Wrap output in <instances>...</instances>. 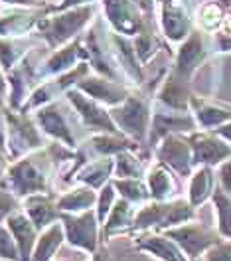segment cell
Instances as JSON below:
<instances>
[{"label": "cell", "mask_w": 231, "mask_h": 261, "mask_svg": "<svg viewBox=\"0 0 231 261\" xmlns=\"http://www.w3.org/2000/svg\"><path fill=\"white\" fill-rule=\"evenodd\" d=\"M77 89L83 91L85 95H89L91 99L103 103L105 107H117L131 97L134 87L127 85V83L113 82L109 77H103V75L95 73V75H87L85 80L77 83Z\"/></svg>", "instance_id": "d6986e66"}, {"label": "cell", "mask_w": 231, "mask_h": 261, "mask_svg": "<svg viewBox=\"0 0 231 261\" xmlns=\"http://www.w3.org/2000/svg\"><path fill=\"white\" fill-rule=\"evenodd\" d=\"M20 202L22 210L40 231L62 220V210L57 208V192H38L22 198Z\"/></svg>", "instance_id": "603a6c76"}, {"label": "cell", "mask_w": 231, "mask_h": 261, "mask_svg": "<svg viewBox=\"0 0 231 261\" xmlns=\"http://www.w3.org/2000/svg\"><path fill=\"white\" fill-rule=\"evenodd\" d=\"M149 152L142 150H123L115 156L113 178H145L149 170Z\"/></svg>", "instance_id": "4dcf8cb0"}, {"label": "cell", "mask_w": 231, "mask_h": 261, "mask_svg": "<svg viewBox=\"0 0 231 261\" xmlns=\"http://www.w3.org/2000/svg\"><path fill=\"white\" fill-rule=\"evenodd\" d=\"M64 240H66V229H64V224L60 220V222L51 224L50 228L40 231L36 247H34L32 261H53V255L62 247Z\"/></svg>", "instance_id": "836d02e7"}, {"label": "cell", "mask_w": 231, "mask_h": 261, "mask_svg": "<svg viewBox=\"0 0 231 261\" xmlns=\"http://www.w3.org/2000/svg\"><path fill=\"white\" fill-rule=\"evenodd\" d=\"M75 109L71 107V103L66 99V103H62V99L51 101L48 105L40 107L34 119L38 123V127L44 130V135L51 137L53 141H60L69 148L79 147V139L73 129V117Z\"/></svg>", "instance_id": "8992f818"}, {"label": "cell", "mask_w": 231, "mask_h": 261, "mask_svg": "<svg viewBox=\"0 0 231 261\" xmlns=\"http://www.w3.org/2000/svg\"><path fill=\"white\" fill-rule=\"evenodd\" d=\"M215 190V174L212 166H198L192 176H190V186H188V200L194 208H199L204 202L212 200Z\"/></svg>", "instance_id": "d6a6232c"}, {"label": "cell", "mask_w": 231, "mask_h": 261, "mask_svg": "<svg viewBox=\"0 0 231 261\" xmlns=\"http://www.w3.org/2000/svg\"><path fill=\"white\" fill-rule=\"evenodd\" d=\"M36 38L14 36V38H0V67L2 71H10L18 64H22L32 51Z\"/></svg>", "instance_id": "f1b7e54d"}, {"label": "cell", "mask_w": 231, "mask_h": 261, "mask_svg": "<svg viewBox=\"0 0 231 261\" xmlns=\"http://www.w3.org/2000/svg\"><path fill=\"white\" fill-rule=\"evenodd\" d=\"M190 109L196 117L199 129L214 130L231 121V105L223 101H212L194 93L190 101Z\"/></svg>", "instance_id": "cb8c5ba5"}, {"label": "cell", "mask_w": 231, "mask_h": 261, "mask_svg": "<svg viewBox=\"0 0 231 261\" xmlns=\"http://www.w3.org/2000/svg\"><path fill=\"white\" fill-rule=\"evenodd\" d=\"M22 208V202L4 182L0 178V222H6V218L10 214H14L16 210Z\"/></svg>", "instance_id": "ab89813d"}, {"label": "cell", "mask_w": 231, "mask_h": 261, "mask_svg": "<svg viewBox=\"0 0 231 261\" xmlns=\"http://www.w3.org/2000/svg\"><path fill=\"white\" fill-rule=\"evenodd\" d=\"M192 0H160V26L166 40L184 42L194 30Z\"/></svg>", "instance_id": "4fadbf2b"}, {"label": "cell", "mask_w": 231, "mask_h": 261, "mask_svg": "<svg viewBox=\"0 0 231 261\" xmlns=\"http://www.w3.org/2000/svg\"><path fill=\"white\" fill-rule=\"evenodd\" d=\"M190 220H196V208L186 198H174V200H149L142 204L136 212L134 226L131 233L138 231H166V229L186 224Z\"/></svg>", "instance_id": "277c9868"}, {"label": "cell", "mask_w": 231, "mask_h": 261, "mask_svg": "<svg viewBox=\"0 0 231 261\" xmlns=\"http://www.w3.org/2000/svg\"><path fill=\"white\" fill-rule=\"evenodd\" d=\"M132 2L142 10V14L154 16V4H156V0H132Z\"/></svg>", "instance_id": "ee69618b"}, {"label": "cell", "mask_w": 231, "mask_h": 261, "mask_svg": "<svg viewBox=\"0 0 231 261\" xmlns=\"http://www.w3.org/2000/svg\"><path fill=\"white\" fill-rule=\"evenodd\" d=\"M188 141L192 145L196 168L198 166L215 168L231 156V145L223 137H219L215 130L198 129L188 135Z\"/></svg>", "instance_id": "9a60e30c"}, {"label": "cell", "mask_w": 231, "mask_h": 261, "mask_svg": "<svg viewBox=\"0 0 231 261\" xmlns=\"http://www.w3.org/2000/svg\"><path fill=\"white\" fill-rule=\"evenodd\" d=\"M2 4L6 6H28V8H42V6H48L46 2L42 0H0Z\"/></svg>", "instance_id": "7bdbcfd3"}, {"label": "cell", "mask_w": 231, "mask_h": 261, "mask_svg": "<svg viewBox=\"0 0 231 261\" xmlns=\"http://www.w3.org/2000/svg\"><path fill=\"white\" fill-rule=\"evenodd\" d=\"M0 259L6 261H20L18 244L12 236V231L4 222H0Z\"/></svg>", "instance_id": "f35d334b"}, {"label": "cell", "mask_w": 231, "mask_h": 261, "mask_svg": "<svg viewBox=\"0 0 231 261\" xmlns=\"http://www.w3.org/2000/svg\"><path fill=\"white\" fill-rule=\"evenodd\" d=\"M138 208L140 206L132 204L125 198H119L115 206H113V210L107 216V220L101 226V242H105L113 236H119V233H131Z\"/></svg>", "instance_id": "83f0119b"}, {"label": "cell", "mask_w": 231, "mask_h": 261, "mask_svg": "<svg viewBox=\"0 0 231 261\" xmlns=\"http://www.w3.org/2000/svg\"><path fill=\"white\" fill-rule=\"evenodd\" d=\"M64 97H66L67 101L71 103V107L75 109V113L79 117L83 127L91 129L93 133H121L119 127L115 125L111 113H109V109H107L103 103L91 99L89 95H85L77 87L66 91Z\"/></svg>", "instance_id": "8fae6325"}, {"label": "cell", "mask_w": 231, "mask_h": 261, "mask_svg": "<svg viewBox=\"0 0 231 261\" xmlns=\"http://www.w3.org/2000/svg\"><path fill=\"white\" fill-rule=\"evenodd\" d=\"M192 87H190V80L182 77L180 73H176L172 67L162 77L160 82V89L154 95V103L162 105L166 109H174V111H192L190 109V101H192Z\"/></svg>", "instance_id": "44dd1931"}, {"label": "cell", "mask_w": 231, "mask_h": 261, "mask_svg": "<svg viewBox=\"0 0 231 261\" xmlns=\"http://www.w3.org/2000/svg\"><path fill=\"white\" fill-rule=\"evenodd\" d=\"M223 16H225V4H219V0L204 2L196 12L198 30L206 34H215L223 24Z\"/></svg>", "instance_id": "e575fe53"}, {"label": "cell", "mask_w": 231, "mask_h": 261, "mask_svg": "<svg viewBox=\"0 0 231 261\" xmlns=\"http://www.w3.org/2000/svg\"><path fill=\"white\" fill-rule=\"evenodd\" d=\"M115 202H117L115 184H113V182H107L99 192H97V206H95V212H97V218H99L101 226H103V222L107 220L109 212L113 210Z\"/></svg>", "instance_id": "74e56055"}, {"label": "cell", "mask_w": 231, "mask_h": 261, "mask_svg": "<svg viewBox=\"0 0 231 261\" xmlns=\"http://www.w3.org/2000/svg\"><path fill=\"white\" fill-rule=\"evenodd\" d=\"M30 65L32 64H30V56H28L14 69L6 71V80H8V85H10V93H8V103L6 105L12 107V109H16V111L22 109V105L26 103L28 95L32 93V89L38 85L36 77H34L36 65L34 67H30Z\"/></svg>", "instance_id": "d4e9b609"}, {"label": "cell", "mask_w": 231, "mask_h": 261, "mask_svg": "<svg viewBox=\"0 0 231 261\" xmlns=\"http://www.w3.org/2000/svg\"><path fill=\"white\" fill-rule=\"evenodd\" d=\"M95 6L93 4H83L62 12H48L36 26V32L40 40H44L50 49H57L66 46L67 42L79 38V34L89 26L93 20Z\"/></svg>", "instance_id": "3957f363"}, {"label": "cell", "mask_w": 231, "mask_h": 261, "mask_svg": "<svg viewBox=\"0 0 231 261\" xmlns=\"http://www.w3.org/2000/svg\"><path fill=\"white\" fill-rule=\"evenodd\" d=\"M66 161L83 163L77 148H69L60 141H51L46 147L28 152L26 156L10 163L2 182L22 200L38 192H53V180Z\"/></svg>", "instance_id": "6da1fadb"}, {"label": "cell", "mask_w": 231, "mask_h": 261, "mask_svg": "<svg viewBox=\"0 0 231 261\" xmlns=\"http://www.w3.org/2000/svg\"><path fill=\"white\" fill-rule=\"evenodd\" d=\"M214 51L210 36L201 30H192V34L180 42V48L176 54V62L172 65V69L176 73H180L182 77L192 80L194 71L204 65V62L210 58V54Z\"/></svg>", "instance_id": "5bb4252c"}, {"label": "cell", "mask_w": 231, "mask_h": 261, "mask_svg": "<svg viewBox=\"0 0 231 261\" xmlns=\"http://www.w3.org/2000/svg\"><path fill=\"white\" fill-rule=\"evenodd\" d=\"M219 137H223L227 143L231 145V121L229 123H225V125H221V127H217V129H214Z\"/></svg>", "instance_id": "c3c4849f"}, {"label": "cell", "mask_w": 231, "mask_h": 261, "mask_svg": "<svg viewBox=\"0 0 231 261\" xmlns=\"http://www.w3.org/2000/svg\"><path fill=\"white\" fill-rule=\"evenodd\" d=\"M51 10V6L28 8V6H8L0 10V38L28 36L36 32V26Z\"/></svg>", "instance_id": "2e32d148"}, {"label": "cell", "mask_w": 231, "mask_h": 261, "mask_svg": "<svg viewBox=\"0 0 231 261\" xmlns=\"http://www.w3.org/2000/svg\"><path fill=\"white\" fill-rule=\"evenodd\" d=\"M132 44H134V51L142 65H147L156 58V54L162 49V40L156 32L154 16H145L140 30L132 38Z\"/></svg>", "instance_id": "f546056e"}, {"label": "cell", "mask_w": 231, "mask_h": 261, "mask_svg": "<svg viewBox=\"0 0 231 261\" xmlns=\"http://www.w3.org/2000/svg\"><path fill=\"white\" fill-rule=\"evenodd\" d=\"M147 184L150 190V200H158V202H166V200H174L178 192H180V182H178V174L168 168L166 164L156 161L150 164L147 170Z\"/></svg>", "instance_id": "484cf974"}, {"label": "cell", "mask_w": 231, "mask_h": 261, "mask_svg": "<svg viewBox=\"0 0 231 261\" xmlns=\"http://www.w3.org/2000/svg\"><path fill=\"white\" fill-rule=\"evenodd\" d=\"M113 172H115V156L85 159L79 166L67 172L64 184H85L95 190H101L107 182H111Z\"/></svg>", "instance_id": "ac0fdd59"}, {"label": "cell", "mask_w": 231, "mask_h": 261, "mask_svg": "<svg viewBox=\"0 0 231 261\" xmlns=\"http://www.w3.org/2000/svg\"><path fill=\"white\" fill-rule=\"evenodd\" d=\"M162 77H164V71L158 75V80L150 82L149 85L142 83V85L134 87L131 97L125 103H121L117 107H109V113L113 117L119 130L140 145H147V141H149L150 119H152L154 95H156L154 89L158 87Z\"/></svg>", "instance_id": "7a4b0ae2"}, {"label": "cell", "mask_w": 231, "mask_h": 261, "mask_svg": "<svg viewBox=\"0 0 231 261\" xmlns=\"http://www.w3.org/2000/svg\"><path fill=\"white\" fill-rule=\"evenodd\" d=\"M10 156H8V152H4L2 148H0V178H4V174H6V170H8V166H10Z\"/></svg>", "instance_id": "7dc6e473"}, {"label": "cell", "mask_w": 231, "mask_h": 261, "mask_svg": "<svg viewBox=\"0 0 231 261\" xmlns=\"http://www.w3.org/2000/svg\"><path fill=\"white\" fill-rule=\"evenodd\" d=\"M217 178H219V186L231 194V156L217 166Z\"/></svg>", "instance_id": "b9f144b4"}, {"label": "cell", "mask_w": 231, "mask_h": 261, "mask_svg": "<svg viewBox=\"0 0 231 261\" xmlns=\"http://www.w3.org/2000/svg\"><path fill=\"white\" fill-rule=\"evenodd\" d=\"M111 182L115 184L117 194H121V198L129 200L136 206H142L150 200L147 178H113Z\"/></svg>", "instance_id": "d590c367"}, {"label": "cell", "mask_w": 231, "mask_h": 261, "mask_svg": "<svg viewBox=\"0 0 231 261\" xmlns=\"http://www.w3.org/2000/svg\"><path fill=\"white\" fill-rule=\"evenodd\" d=\"M142 148L145 145L132 141L131 137L123 133H95L93 137L79 143L77 150L85 159H95V156H117L123 150H142Z\"/></svg>", "instance_id": "ffe728a7"}, {"label": "cell", "mask_w": 231, "mask_h": 261, "mask_svg": "<svg viewBox=\"0 0 231 261\" xmlns=\"http://www.w3.org/2000/svg\"><path fill=\"white\" fill-rule=\"evenodd\" d=\"M198 129L199 127L192 111H174V109H166L162 105L154 103L147 147L156 148L158 143L168 135H174V133L190 135V133H194Z\"/></svg>", "instance_id": "9c48e42d"}, {"label": "cell", "mask_w": 231, "mask_h": 261, "mask_svg": "<svg viewBox=\"0 0 231 261\" xmlns=\"http://www.w3.org/2000/svg\"><path fill=\"white\" fill-rule=\"evenodd\" d=\"M97 192L91 186L85 184H73L64 194H57V208L67 214H79L85 210H91L97 204Z\"/></svg>", "instance_id": "1f68e13d"}, {"label": "cell", "mask_w": 231, "mask_h": 261, "mask_svg": "<svg viewBox=\"0 0 231 261\" xmlns=\"http://www.w3.org/2000/svg\"><path fill=\"white\" fill-rule=\"evenodd\" d=\"M154 152H156V159L168 168H172L180 178L192 176L196 164H194V152L188 141V135H182V133L168 135L158 143Z\"/></svg>", "instance_id": "7c38bea8"}, {"label": "cell", "mask_w": 231, "mask_h": 261, "mask_svg": "<svg viewBox=\"0 0 231 261\" xmlns=\"http://www.w3.org/2000/svg\"><path fill=\"white\" fill-rule=\"evenodd\" d=\"M132 244L136 249L147 251L158 261H192L182 247L164 231H138L132 233Z\"/></svg>", "instance_id": "7402d4cb"}, {"label": "cell", "mask_w": 231, "mask_h": 261, "mask_svg": "<svg viewBox=\"0 0 231 261\" xmlns=\"http://www.w3.org/2000/svg\"><path fill=\"white\" fill-rule=\"evenodd\" d=\"M198 261H231V240L221 238Z\"/></svg>", "instance_id": "60d3db41"}, {"label": "cell", "mask_w": 231, "mask_h": 261, "mask_svg": "<svg viewBox=\"0 0 231 261\" xmlns=\"http://www.w3.org/2000/svg\"><path fill=\"white\" fill-rule=\"evenodd\" d=\"M168 238H172L182 247V251L192 261H198L210 247L221 240L217 228H210L201 222L190 220L186 224L174 226L164 231Z\"/></svg>", "instance_id": "ba28073f"}, {"label": "cell", "mask_w": 231, "mask_h": 261, "mask_svg": "<svg viewBox=\"0 0 231 261\" xmlns=\"http://www.w3.org/2000/svg\"><path fill=\"white\" fill-rule=\"evenodd\" d=\"M4 117L8 130V156L12 163L48 145L44 130L38 127L36 119L30 117V113H22L4 105Z\"/></svg>", "instance_id": "5b68a950"}, {"label": "cell", "mask_w": 231, "mask_h": 261, "mask_svg": "<svg viewBox=\"0 0 231 261\" xmlns=\"http://www.w3.org/2000/svg\"><path fill=\"white\" fill-rule=\"evenodd\" d=\"M4 224L8 226V229L12 231V236L16 240L20 261H32V253L36 242H38V236H40V229L34 226V222L26 216L22 208L14 214H10Z\"/></svg>", "instance_id": "4316f807"}, {"label": "cell", "mask_w": 231, "mask_h": 261, "mask_svg": "<svg viewBox=\"0 0 231 261\" xmlns=\"http://www.w3.org/2000/svg\"><path fill=\"white\" fill-rule=\"evenodd\" d=\"M105 8V20L113 28V32L134 38L142 26V20L147 14L132 2V0H101Z\"/></svg>", "instance_id": "e0dca14e"}, {"label": "cell", "mask_w": 231, "mask_h": 261, "mask_svg": "<svg viewBox=\"0 0 231 261\" xmlns=\"http://www.w3.org/2000/svg\"><path fill=\"white\" fill-rule=\"evenodd\" d=\"M62 224L66 229V240L73 247H79L87 253H95L99 249L101 242V222L97 218V212L85 210L79 214L62 212Z\"/></svg>", "instance_id": "52a82bcc"}, {"label": "cell", "mask_w": 231, "mask_h": 261, "mask_svg": "<svg viewBox=\"0 0 231 261\" xmlns=\"http://www.w3.org/2000/svg\"><path fill=\"white\" fill-rule=\"evenodd\" d=\"M81 62H89V51L85 48V42L81 38H75L71 42H67L66 46L57 49H51L50 58L40 65H36L34 69V77L36 82H46L51 77H57L62 73L69 71L71 67H75Z\"/></svg>", "instance_id": "30bf717a"}, {"label": "cell", "mask_w": 231, "mask_h": 261, "mask_svg": "<svg viewBox=\"0 0 231 261\" xmlns=\"http://www.w3.org/2000/svg\"><path fill=\"white\" fill-rule=\"evenodd\" d=\"M91 261H113V255L107 251V247H105V245L101 244L99 249L93 253V259H91Z\"/></svg>", "instance_id": "bcb514c9"}, {"label": "cell", "mask_w": 231, "mask_h": 261, "mask_svg": "<svg viewBox=\"0 0 231 261\" xmlns=\"http://www.w3.org/2000/svg\"><path fill=\"white\" fill-rule=\"evenodd\" d=\"M198 2H208V0H198Z\"/></svg>", "instance_id": "681fc988"}, {"label": "cell", "mask_w": 231, "mask_h": 261, "mask_svg": "<svg viewBox=\"0 0 231 261\" xmlns=\"http://www.w3.org/2000/svg\"><path fill=\"white\" fill-rule=\"evenodd\" d=\"M8 93H10V85H8V80H6V73L0 67V101H4L8 97Z\"/></svg>", "instance_id": "f6af8a7d"}, {"label": "cell", "mask_w": 231, "mask_h": 261, "mask_svg": "<svg viewBox=\"0 0 231 261\" xmlns=\"http://www.w3.org/2000/svg\"><path fill=\"white\" fill-rule=\"evenodd\" d=\"M212 202H214L215 206L219 236L225 238V240H231V194L225 192L221 186H215Z\"/></svg>", "instance_id": "8d00e7d4"}]
</instances>
